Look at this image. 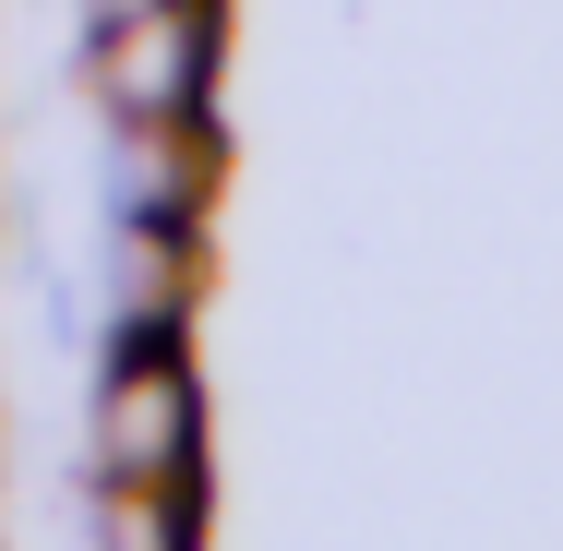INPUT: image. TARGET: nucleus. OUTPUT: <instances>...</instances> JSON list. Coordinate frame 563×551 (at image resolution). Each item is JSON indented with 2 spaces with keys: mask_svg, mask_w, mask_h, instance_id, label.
<instances>
[{
  "mask_svg": "<svg viewBox=\"0 0 563 551\" xmlns=\"http://www.w3.org/2000/svg\"><path fill=\"white\" fill-rule=\"evenodd\" d=\"M192 360H180V312H132L120 384L97 396V467L109 480H192Z\"/></svg>",
  "mask_w": 563,
  "mask_h": 551,
  "instance_id": "f257e3e1",
  "label": "nucleus"
},
{
  "mask_svg": "<svg viewBox=\"0 0 563 551\" xmlns=\"http://www.w3.org/2000/svg\"><path fill=\"white\" fill-rule=\"evenodd\" d=\"M205 60H217V0H132L97 36V97L120 120H192Z\"/></svg>",
  "mask_w": 563,
  "mask_h": 551,
  "instance_id": "f03ea898",
  "label": "nucleus"
},
{
  "mask_svg": "<svg viewBox=\"0 0 563 551\" xmlns=\"http://www.w3.org/2000/svg\"><path fill=\"white\" fill-rule=\"evenodd\" d=\"M120 156H132V217H192L217 180V144H192L180 120H120Z\"/></svg>",
  "mask_w": 563,
  "mask_h": 551,
  "instance_id": "7ed1b4c3",
  "label": "nucleus"
},
{
  "mask_svg": "<svg viewBox=\"0 0 563 551\" xmlns=\"http://www.w3.org/2000/svg\"><path fill=\"white\" fill-rule=\"evenodd\" d=\"M97 551H192L180 480H109V504H97Z\"/></svg>",
  "mask_w": 563,
  "mask_h": 551,
  "instance_id": "20e7f679",
  "label": "nucleus"
}]
</instances>
